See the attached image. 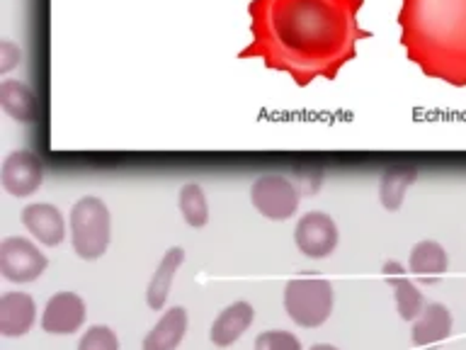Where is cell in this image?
Masks as SVG:
<instances>
[{"instance_id":"obj_2","label":"cell","mask_w":466,"mask_h":350,"mask_svg":"<svg viewBox=\"0 0 466 350\" xmlns=\"http://www.w3.org/2000/svg\"><path fill=\"white\" fill-rule=\"evenodd\" d=\"M400 46L428 78L466 88V0H400Z\"/></svg>"},{"instance_id":"obj_8","label":"cell","mask_w":466,"mask_h":350,"mask_svg":"<svg viewBox=\"0 0 466 350\" xmlns=\"http://www.w3.org/2000/svg\"><path fill=\"white\" fill-rule=\"evenodd\" d=\"M0 182L7 195L29 197L42 188L44 182V163L32 151L17 149L10 151L0 166Z\"/></svg>"},{"instance_id":"obj_21","label":"cell","mask_w":466,"mask_h":350,"mask_svg":"<svg viewBox=\"0 0 466 350\" xmlns=\"http://www.w3.org/2000/svg\"><path fill=\"white\" fill-rule=\"evenodd\" d=\"M78 350H122V345L112 328L105 324H95L80 335Z\"/></svg>"},{"instance_id":"obj_6","label":"cell","mask_w":466,"mask_h":350,"mask_svg":"<svg viewBox=\"0 0 466 350\" xmlns=\"http://www.w3.org/2000/svg\"><path fill=\"white\" fill-rule=\"evenodd\" d=\"M301 190L284 175H260L250 185V202L265 219L284 221L297 214Z\"/></svg>"},{"instance_id":"obj_15","label":"cell","mask_w":466,"mask_h":350,"mask_svg":"<svg viewBox=\"0 0 466 350\" xmlns=\"http://www.w3.org/2000/svg\"><path fill=\"white\" fill-rule=\"evenodd\" d=\"M182 262H185V248L180 246L167 248L163 258H160L158 268H156V273L148 280V287H146V304L151 306L153 312H160L166 306L170 290H173L175 275L182 268Z\"/></svg>"},{"instance_id":"obj_19","label":"cell","mask_w":466,"mask_h":350,"mask_svg":"<svg viewBox=\"0 0 466 350\" xmlns=\"http://www.w3.org/2000/svg\"><path fill=\"white\" fill-rule=\"evenodd\" d=\"M0 108L22 124L35 122L36 95L25 80L5 78L0 83Z\"/></svg>"},{"instance_id":"obj_4","label":"cell","mask_w":466,"mask_h":350,"mask_svg":"<svg viewBox=\"0 0 466 350\" xmlns=\"http://www.w3.org/2000/svg\"><path fill=\"white\" fill-rule=\"evenodd\" d=\"M333 284L326 277H294L284 284V312L297 326H323L333 314Z\"/></svg>"},{"instance_id":"obj_5","label":"cell","mask_w":466,"mask_h":350,"mask_svg":"<svg viewBox=\"0 0 466 350\" xmlns=\"http://www.w3.org/2000/svg\"><path fill=\"white\" fill-rule=\"evenodd\" d=\"M49 268V258L35 241L25 236H5L0 241V273L17 284L35 283Z\"/></svg>"},{"instance_id":"obj_20","label":"cell","mask_w":466,"mask_h":350,"mask_svg":"<svg viewBox=\"0 0 466 350\" xmlns=\"http://www.w3.org/2000/svg\"><path fill=\"white\" fill-rule=\"evenodd\" d=\"M177 207H180V214L192 229H202L209 221V202H207V195H204L199 182L182 185L180 195H177Z\"/></svg>"},{"instance_id":"obj_1","label":"cell","mask_w":466,"mask_h":350,"mask_svg":"<svg viewBox=\"0 0 466 350\" xmlns=\"http://www.w3.org/2000/svg\"><path fill=\"white\" fill-rule=\"evenodd\" d=\"M364 0H250V44L240 61L260 58L299 88L335 80L371 32L360 27Z\"/></svg>"},{"instance_id":"obj_14","label":"cell","mask_w":466,"mask_h":350,"mask_svg":"<svg viewBox=\"0 0 466 350\" xmlns=\"http://www.w3.org/2000/svg\"><path fill=\"white\" fill-rule=\"evenodd\" d=\"M450 268V255L442 243L437 241H418L408 255V270L413 273L422 284L440 283V277Z\"/></svg>"},{"instance_id":"obj_23","label":"cell","mask_w":466,"mask_h":350,"mask_svg":"<svg viewBox=\"0 0 466 350\" xmlns=\"http://www.w3.org/2000/svg\"><path fill=\"white\" fill-rule=\"evenodd\" d=\"M20 64H22L20 46H17L15 42H10V39H3V42H0V73L5 76V73H10Z\"/></svg>"},{"instance_id":"obj_3","label":"cell","mask_w":466,"mask_h":350,"mask_svg":"<svg viewBox=\"0 0 466 350\" xmlns=\"http://www.w3.org/2000/svg\"><path fill=\"white\" fill-rule=\"evenodd\" d=\"M68 233L73 251L83 261H97L107 253L112 239V214L100 197L86 195L71 207L68 214Z\"/></svg>"},{"instance_id":"obj_12","label":"cell","mask_w":466,"mask_h":350,"mask_svg":"<svg viewBox=\"0 0 466 350\" xmlns=\"http://www.w3.org/2000/svg\"><path fill=\"white\" fill-rule=\"evenodd\" d=\"M36 321V304L27 292H5L0 297V334L20 338L29 334Z\"/></svg>"},{"instance_id":"obj_17","label":"cell","mask_w":466,"mask_h":350,"mask_svg":"<svg viewBox=\"0 0 466 350\" xmlns=\"http://www.w3.org/2000/svg\"><path fill=\"white\" fill-rule=\"evenodd\" d=\"M187 309L185 306H173L163 312L156 326L146 334L141 350H175L182 343L185 334H187Z\"/></svg>"},{"instance_id":"obj_22","label":"cell","mask_w":466,"mask_h":350,"mask_svg":"<svg viewBox=\"0 0 466 350\" xmlns=\"http://www.w3.org/2000/svg\"><path fill=\"white\" fill-rule=\"evenodd\" d=\"M255 350H304V348H301L299 335H294L291 331H284V328H272V331H262V334L255 338Z\"/></svg>"},{"instance_id":"obj_7","label":"cell","mask_w":466,"mask_h":350,"mask_svg":"<svg viewBox=\"0 0 466 350\" xmlns=\"http://www.w3.org/2000/svg\"><path fill=\"white\" fill-rule=\"evenodd\" d=\"M340 232L330 214L326 211H306L294 226V243L306 258L320 261L338 248Z\"/></svg>"},{"instance_id":"obj_11","label":"cell","mask_w":466,"mask_h":350,"mask_svg":"<svg viewBox=\"0 0 466 350\" xmlns=\"http://www.w3.org/2000/svg\"><path fill=\"white\" fill-rule=\"evenodd\" d=\"M386 284L393 290V299H396V309L403 321H415L420 316L425 299H422L420 287L406 275V268L396 261H386L381 265Z\"/></svg>"},{"instance_id":"obj_16","label":"cell","mask_w":466,"mask_h":350,"mask_svg":"<svg viewBox=\"0 0 466 350\" xmlns=\"http://www.w3.org/2000/svg\"><path fill=\"white\" fill-rule=\"evenodd\" d=\"M451 312L450 306L440 304V302H428L422 306L420 316L413 321V338L415 345H435V343L447 341L451 335Z\"/></svg>"},{"instance_id":"obj_24","label":"cell","mask_w":466,"mask_h":350,"mask_svg":"<svg viewBox=\"0 0 466 350\" xmlns=\"http://www.w3.org/2000/svg\"><path fill=\"white\" fill-rule=\"evenodd\" d=\"M311 350H340V348H335V345H330V343H316V345H311Z\"/></svg>"},{"instance_id":"obj_9","label":"cell","mask_w":466,"mask_h":350,"mask_svg":"<svg viewBox=\"0 0 466 350\" xmlns=\"http://www.w3.org/2000/svg\"><path fill=\"white\" fill-rule=\"evenodd\" d=\"M86 302L76 292H56L46 302L42 314V328L51 335H71L86 324Z\"/></svg>"},{"instance_id":"obj_13","label":"cell","mask_w":466,"mask_h":350,"mask_svg":"<svg viewBox=\"0 0 466 350\" xmlns=\"http://www.w3.org/2000/svg\"><path fill=\"white\" fill-rule=\"evenodd\" d=\"M255 319V309L250 302H233L218 314L209 328V338L217 348H228L246 334Z\"/></svg>"},{"instance_id":"obj_10","label":"cell","mask_w":466,"mask_h":350,"mask_svg":"<svg viewBox=\"0 0 466 350\" xmlns=\"http://www.w3.org/2000/svg\"><path fill=\"white\" fill-rule=\"evenodd\" d=\"M22 224L42 246H58L66 239L64 211L56 204L35 202L22 210Z\"/></svg>"},{"instance_id":"obj_18","label":"cell","mask_w":466,"mask_h":350,"mask_svg":"<svg viewBox=\"0 0 466 350\" xmlns=\"http://www.w3.org/2000/svg\"><path fill=\"white\" fill-rule=\"evenodd\" d=\"M418 180V168L413 163H393L381 173L379 180V200L384 210L399 211L403 200H406L408 188Z\"/></svg>"}]
</instances>
